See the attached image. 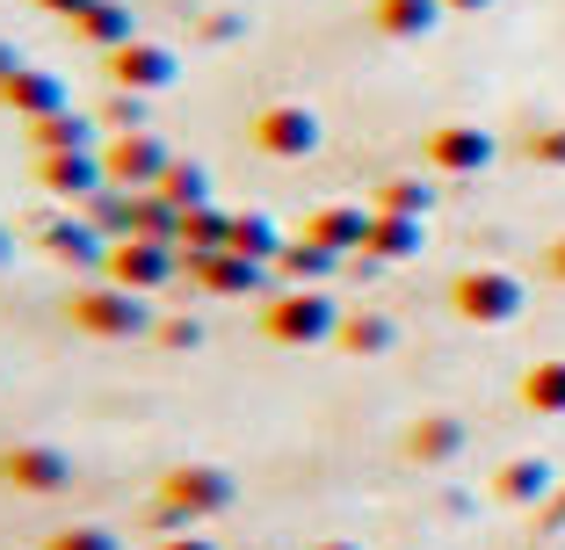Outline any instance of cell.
<instances>
[{
	"label": "cell",
	"mask_w": 565,
	"mask_h": 550,
	"mask_svg": "<svg viewBox=\"0 0 565 550\" xmlns=\"http://www.w3.org/2000/svg\"><path fill=\"white\" fill-rule=\"evenodd\" d=\"M0 101L36 123V117H58V109H66V87L51 80V73H36V66H15L8 80H0Z\"/></svg>",
	"instance_id": "11"
},
{
	"label": "cell",
	"mask_w": 565,
	"mask_h": 550,
	"mask_svg": "<svg viewBox=\"0 0 565 550\" xmlns=\"http://www.w3.org/2000/svg\"><path fill=\"white\" fill-rule=\"evenodd\" d=\"M189 276H196V290H211V298H247V290L262 283V261L217 247V254H189Z\"/></svg>",
	"instance_id": "10"
},
{
	"label": "cell",
	"mask_w": 565,
	"mask_h": 550,
	"mask_svg": "<svg viewBox=\"0 0 565 550\" xmlns=\"http://www.w3.org/2000/svg\"><path fill=\"white\" fill-rule=\"evenodd\" d=\"M233 500H239V485H233L225 464H174L160 478V500H152V529L174 536V529H189V521L225 515Z\"/></svg>",
	"instance_id": "1"
},
{
	"label": "cell",
	"mask_w": 565,
	"mask_h": 550,
	"mask_svg": "<svg viewBox=\"0 0 565 550\" xmlns=\"http://www.w3.org/2000/svg\"><path fill=\"white\" fill-rule=\"evenodd\" d=\"M174 268H182V247H174V239H109V254H102V276L138 290V298L174 283Z\"/></svg>",
	"instance_id": "4"
},
{
	"label": "cell",
	"mask_w": 565,
	"mask_h": 550,
	"mask_svg": "<svg viewBox=\"0 0 565 550\" xmlns=\"http://www.w3.org/2000/svg\"><path fill=\"white\" fill-rule=\"evenodd\" d=\"M174 247H182V254H217V247H233V217H217L211 203H196V211H182V233H174Z\"/></svg>",
	"instance_id": "15"
},
{
	"label": "cell",
	"mask_w": 565,
	"mask_h": 550,
	"mask_svg": "<svg viewBox=\"0 0 565 550\" xmlns=\"http://www.w3.org/2000/svg\"><path fill=\"white\" fill-rule=\"evenodd\" d=\"M22 66V58H15V51H8V44H0V80H8V73H15Z\"/></svg>",
	"instance_id": "33"
},
{
	"label": "cell",
	"mask_w": 565,
	"mask_h": 550,
	"mask_svg": "<svg viewBox=\"0 0 565 550\" xmlns=\"http://www.w3.org/2000/svg\"><path fill=\"white\" fill-rule=\"evenodd\" d=\"M530 399L536 406H558L565 399V377H558V369H551V377H530Z\"/></svg>",
	"instance_id": "30"
},
{
	"label": "cell",
	"mask_w": 565,
	"mask_h": 550,
	"mask_svg": "<svg viewBox=\"0 0 565 550\" xmlns=\"http://www.w3.org/2000/svg\"><path fill=\"white\" fill-rule=\"evenodd\" d=\"M44 8H58V15H87L95 0H44Z\"/></svg>",
	"instance_id": "31"
},
{
	"label": "cell",
	"mask_w": 565,
	"mask_h": 550,
	"mask_svg": "<svg viewBox=\"0 0 565 550\" xmlns=\"http://www.w3.org/2000/svg\"><path fill=\"white\" fill-rule=\"evenodd\" d=\"M457 312L465 319H508L515 312V283L508 276H457Z\"/></svg>",
	"instance_id": "13"
},
{
	"label": "cell",
	"mask_w": 565,
	"mask_h": 550,
	"mask_svg": "<svg viewBox=\"0 0 565 550\" xmlns=\"http://www.w3.org/2000/svg\"><path fill=\"white\" fill-rule=\"evenodd\" d=\"M0 261H15V233L8 225H0Z\"/></svg>",
	"instance_id": "32"
},
{
	"label": "cell",
	"mask_w": 565,
	"mask_h": 550,
	"mask_svg": "<svg viewBox=\"0 0 565 550\" xmlns=\"http://www.w3.org/2000/svg\"><path fill=\"white\" fill-rule=\"evenodd\" d=\"M233 254H247V261L282 254V247H276V225H268V217H233Z\"/></svg>",
	"instance_id": "21"
},
{
	"label": "cell",
	"mask_w": 565,
	"mask_h": 550,
	"mask_svg": "<svg viewBox=\"0 0 565 550\" xmlns=\"http://www.w3.org/2000/svg\"><path fill=\"white\" fill-rule=\"evenodd\" d=\"M152 550H217V543H211V536H203V529H174V536H160V543H152Z\"/></svg>",
	"instance_id": "28"
},
{
	"label": "cell",
	"mask_w": 565,
	"mask_h": 550,
	"mask_svg": "<svg viewBox=\"0 0 565 550\" xmlns=\"http://www.w3.org/2000/svg\"><path fill=\"white\" fill-rule=\"evenodd\" d=\"M370 247H384V254H406V247H414V225H370Z\"/></svg>",
	"instance_id": "27"
},
{
	"label": "cell",
	"mask_w": 565,
	"mask_h": 550,
	"mask_svg": "<svg viewBox=\"0 0 565 550\" xmlns=\"http://www.w3.org/2000/svg\"><path fill=\"white\" fill-rule=\"evenodd\" d=\"M36 182H44V196H58V203H95L102 188H109L102 145L95 152H36Z\"/></svg>",
	"instance_id": "9"
},
{
	"label": "cell",
	"mask_w": 565,
	"mask_h": 550,
	"mask_svg": "<svg viewBox=\"0 0 565 550\" xmlns=\"http://www.w3.org/2000/svg\"><path fill=\"white\" fill-rule=\"evenodd\" d=\"M327 261H333V247H319V239L282 247V268H290V276H327Z\"/></svg>",
	"instance_id": "23"
},
{
	"label": "cell",
	"mask_w": 565,
	"mask_h": 550,
	"mask_svg": "<svg viewBox=\"0 0 565 550\" xmlns=\"http://www.w3.org/2000/svg\"><path fill=\"white\" fill-rule=\"evenodd\" d=\"M102 123H109V131H146V101H138V95H124V87H117V101L102 109Z\"/></svg>",
	"instance_id": "24"
},
{
	"label": "cell",
	"mask_w": 565,
	"mask_h": 550,
	"mask_svg": "<svg viewBox=\"0 0 565 550\" xmlns=\"http://www.w3.org/2000/svg\"><path fill=\"white\" fill-rule=\"evenodd\" d=\"M73 30L87 36V44H102V51H117V44H131V8H117V0H95L87 15H73Z\"/></svg>",
	"instance_id": "16"
},
{
	"label": "cell",
	"mask_w": 565,
	"mask_h": 550,
	"mask_svg": "<svg viewBox=\"0 0 565 550\" xmlns=\"http://www.w3.org/2000/svg\"><path fill=\"white\" fill-rule=\"evenodd\" d=\"M160 196L174 203V211H196V203H211V174H203L196 160H174V168L160 174Z\"/></svg>",
	"instance_id": "18"
},
{
	"label": "cell",
	"mask_w": 565,
	"mask_h": 550,
	"mask_svg": "<svg viewBox=\"0 0 565 550\" xmlns=\"http://www.w3.org/2000/svg\"><path fill=\"white\" fill-rule=\"evenodd\" d=\"M66 319L81 326L87 341H131V334H152V312L138 290L124 283H102V290H73L66 298Z\"/></svg>",
	"instance_id": "2"
},
{
	"label": "cell",
	"mask_w": 565,
	"mask_h": 550,
	"mask_svg": "<svg viewBox=\"0 0 565 550\" xmlns=\"http://www.w3.org/2000/svg\"><path fill=\"white\" fill-rule=\"evenodd\" d=\"M167 168H174V152H167L152 131H117L109 145H102V174H109V188H160Z\"/></svg>",
	"instance_id": "6"
},
{
	"label": "cell",
	"mask_w": 565,
	"mask_h": 550,
	"mask_svg": "<svg viewBox=\"0 0 565 550\" xmlns=\"http://www.w3.org/2000/svg\"><path fill=\"white\" fill-rule=\"evenodd\" d=\"M262 334L282 341V348H312V341L341 334V312L327 304V290H282V298H268Z\"/></svg>",
	"instance_id": "3"
},
{
	"label": "cell",
	"mask_w": 565,
	"mask_h": 550,
	"mask_svg": "<svg viewBox=\"0 0 565 550\" xmlns=\"http://www.w3.org/2000/svg\"><path fill=\"white\" fill-rule=\"evenodd\" d=\"M435 22V0H377V30L384 36H420Z\"/></svg>",
	"instance_id": "19"
},
{
	"label": "cell",
	"mask_w": 565,
	"mask_h": 550,
	"mask_svg": "<svg viewBox=\"0 0 565 550\" xmlns=\"http://www.w3.org/2000/svg\"><path fill=\"white\" fill-rule=\"evenodd\" d=\"M44 254H58V261H102V225H87V217H58V225H44Z\"/></svg>",
	"instance_id": "14"
},
{
	"label": "cell",
	"mask_w": 565,
	"mask_h": 550,
	"mask_svg": "<svg viewBox=\"0 0 565 550\" xmlns=\"http://www.w3.org/2000/svg\"><path fill=\"white\" fill-rule=\"evenodd\" d=\"M341 341H349V348H384V319H349Z\"/></svg>",
	"instance_id": "26"
},
{
	"label": "cell",
	"mask_w": 565,
	"mask_h": 550,
	"mask_svg": "<svg viewBox=\"0 0 565 550\" xmlns=\"http://www.w3.org/2000/svg\"><path fill=\"white\" fill-rule=\"evenodd\" d=\"M457 8H479V0H457Z\"/></svg>",
	"instance_id": "35"
},
{
	"label": "cell",
	"mask_w": 565,
	"mask_h": 550,
	"mask_svg": "<svg viewBox=\"0 0 565 550\" xmlns=\"http://www.w3.org/2000/svg\"><path fill=\"white\" fill-rule=\"evenodd\" d=\"M254 145H262L268 160H305V152L319 145V117L305 101H268L262 117H254Z\"/></svg>",
	"instance_id": "8"
},
{
	"label": "cell",
	"mask_w": 565,
	"mask_h": 550,
	"mask_svg": "<svg viewBox=\"0 0 565 550\" xmlns=\"http://www.w3.org/2000/svg\"><path fill=\"white\" fill-rule=\"evenodd\" d=\"M44 550H124V543L102 529V521H66V529H51Z\"/></svg>",
	"instance_id": "22"
},
{
	"label": "cell",
	"mask_w": 565,
	"mask_h": 550,
	"mask_svg": "<svg viewBox=\"0 0 565 550\" xmlns=\"http://www.w3.org/2000/svg\"><path fill=\"white\" fill-rule=\"evenodd\" d=\"M30 145H36V152H95V117H81V109L36 117V123H30Z\"/></svg>",
	"instance_id": "12"
},
{
	"label": "cell",
	"mask_w": 565,
	"mask_h": 550,
	"mask_svg": "<svg viewBox=\"0 0 565 550\" xmlns=\"http://www.w3.org/2000/svg\"><path fill=\"white\" fill-rule=\"evenodd\" d=\"M0 485H8V493L51 500V493L73 485V456L58 450V442H8V450H0Z\"/></svg>",
	"instance_id": "5"
},
{
	"label": "cell",
	"mask_w": 565,
	"mask_h": 550,
	"mask_svg": "<svg viewBox=\"0 0 565 550\" xmlns=\"http://www.w3.org/2000/svg\"><path fill=\"white\" fill-rule=\"evenodd\" d=\"M102 66H109V80H117L124 95H160V87H174L182 58H174L167 44H152V36H131V44L102 51Z\"/></svg>",
	"instance_id": "7"
},
{
	"label": "cell",
	"mask_w": 565,
	"mask_h": 550,
	"mask_svg": "<svg viewBox=\"0 0 565 550\" xmlns=\"http://www.w3.org/2000/svg\"><path fill=\"white\" fill-rule=\"evenodd\" d=\"M449 442H457V428H443V420H428V434H414V450H420V456L449 450Z\"/></svg>",
	"instance_id": "29"
},
{
	"label": "cell",
	"mask_w": 565,
	"mask_h": 550,
	"mask_svg": "<svg viewBox=\"0 0 565 550\" xmlns=\"http://www.w3.org/2000/svg\"><path fill=\"white\" fill-rule=\"evenodd\" d=\"M435 160H443V168H479L486 160V138L479 131H435Z\"/></svg>",
	"instance_id": "20"
},
{
	"label": "cell",
	"mask_w": 565,
	"mask_h": 550,
	"mask_svg": "<svg viewBox=\"0 0 565 550\" xmlns=\"http://www.w3.org/2000/svg\"><path fill=\"white\" fill-rule=\"evenodd\" d=\"M319 550H355V543H319Z\"/></svg>",
	"instance_id": "34"
},
{
	"label": "cell",
	"mask_w": 565,
	"mask_h": 550,
	"mask_svg": "<svg viewBox=\"0 0 565 550\" xmlns=\"http://www.w3.org/2000/svg\"><path fill=\"white\" fill-rule=\"evenodd\" d=\"M305 239H319V247H355V239H370V217L363 211H319L312 225H305Z\"/></svg>",
	"instance_id": "17"
},
{
	"label": "cell",
	"mask_w": 565,
	"mask_h": 550,
	"mask_svg": "<svg viewBox=\"0 0 565 550\" xmlns=\"http://www.w3.org/2000/svg\"><path fill=\"white\" fill-rule=\"evenodd\" d=\"M152 341H160V348H196L203 326L196 319H152Z\"/></svg>",
	"instance_id": "25"
}]
</instances>
